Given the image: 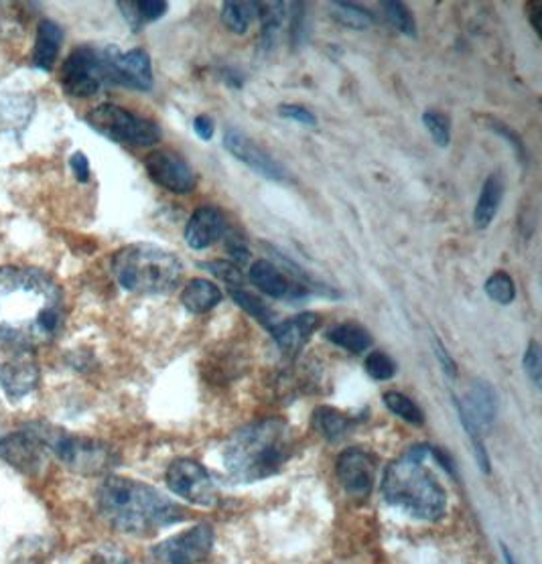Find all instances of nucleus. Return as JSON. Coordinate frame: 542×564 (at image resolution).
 Segmentation results:
<instances>
[{
	"instance_id": "obj_1",
	"label": "nucleus",
	"mask_w": 542,
	"mask_h": 564,
	"mask_svg": "<svg viewBox=\"0 0 542 564\" xmlns=\"http://www.w3.org/2000/svg\"><path fill=\"white\" fill-rule=\"evenodd\" d=\"M64 325V293L53 276L29 267L0 269V334L33 346L52 341Z\"/></svg>"
},
{
	"instance_id": "obj_2",
	"label": "nucleus",
	"mask_w": 542,
	"mask_h": 564,
	"mask_svg": "<svg viewBox=\"0 0 542 564\" xmlns=\"http://www.w3.org/2000/svg\"><path fill=\"white\" fill-rule=\"evenodd\" d=\"M96 500L104 520L127 534H153L185 520V510L180 503L129 477L104 479Z\"/></svg>"
},
{
	"instance_id": "obj_3",
	"label": "nucleus",
	"mask_w": 542,
	"mask_h": 564,
	"mask_svg": "<svg viewBox=\"0 0 542 564\" xmlns=\"http://www.w3.org/2000/svg\"><path fill=\"white\" fill-rule=\"evenodd\" d=\"M295 441L289 424L267 419L236 431L224 447V467L234 481L254 484L279 474L291 459Z\"/></svg>"
},
{
	"instance_id": "obj_4",
	"label": "nucleus",
	"mask_w": 542,
	"mask_h": 564,
	"mask_svg": "<svg viewBox=\"0 0 542 564\" xmlns=\"http://www.w3.org/2000/svg\"><path fill=\"white\" fill-rule=\"evenodd\" d=\"M429 445L406 451L390 463L382 479V494L390 506L416 520H440L447 510V496L437 477L425 465Z\"/></svg>"
},
{
	"instance_id": "obj_5",
	"label": "nucleus",
	"mask_w": 542,
	"mask_h": 564,
	"mask_svg": "<svg viewBox=\"0 0 542 564\" xmlns=\"http://www.w3.org/2000/svg\"><path fill=\"white\" fill-rule=\"evenodd\" d=\"M112 274L122 289L141 295H163L177 289L183 264L173 252L153 245H130L112 258Z\"/></svg>"
},
{
	"instance_id": "obj_6",
	"label": "nucleus",
	"mask_w": 542,
	"mask_h": 564,
	"mask_svg": "<svg viewBox=\"0 0 542 564\" xmlns=\"http://www.w3.org/2000/svg\"><path fill=\"white\" fill-rule=\"evenodd\" d=\"M31 426L40 435L45 449L76 474L100 475L117 463L115 451L96 438L72 435L47 423H31Z\"/></svg>"
},
{
	"instance_id": "obj_7",
	"label": "nucleus",
	"mask_w": 542,
	"mask_h": 564,
	"mask_svg": "<svg viewBox=\"0 0 542 564\" xmlns=\"http://www.w3.org/2000/svg\"><path fill=\"white\" fill-rule=\"evenodd\" d=\"M91 130L106 137L108 141L130 147H151L161 141V130L153 120L132 115L117 104H100L86 116Z\"/></svg>"
},
{
	"instance_id": "obj_8",
	"label": "nucleus",
	"mask_w": 542,
	"mask_h": 564,
	"mask_svg": "<svg viewBox=\"0 0 542 564\" xmlns=\"http://www.w3.org/2000/svg\"><path fill=\"white\" fill-rule=\"evenodd\" d=\"M40 384L35 346L21 337L0 334V386L11 400H21Z\"/></svg>"
},
{
	"instance_id": "obj_9",
	"label": "nucleus",
	"mask_w": 542,
	"mask_h": 564,
	"mask_svg": "<svg viewBox=\"0 0 542 564\" xmlns=\"http://www.w3.org/2000/svg\"><path fill=\"white\" fill-rule=\"evenodd\" d=\"M59 82L67 96L72 98H91L108 86L106 64H104L102 50L82 45L67 55Z\"/></svg>"
},
{
	"instance_id": "obj_10",
	"label": "nucleus",
	"mask_w": 542,
	"mask_h": 564,
	"mask_svg": "<svg viewBox=\"0 0 542 564\" xmlns=\"http://www.w3.org/2000/svg\"><path fill=\"white\" fill-rule=\"evenodd\" d=\"M214 546V528L197 524L187 532L163 540L144 556V564H197L206 561Z\"/></svg>"
},
{
	"instance_id": "obj_11",
	"label": "nucleus",
	"mask_w": 542,
	"mask_h": 564,
	"mask_svg": "<svg viewBox=\"0 0 542 564\" xmlns=\"http://www.w3.org/2000/svg\"><path fill=\"white\" fill-rule=\"evenodd\" d=\"M108 84H117L129 90L149 91L153 88L151 57L144 50L120 52L115 45L102 47Z\"/></svg>"
},
{
	"instance_id": "obj_12",
	"label": "nucleus",
	"mask_w": 542,
	"mask_h": 564,
	"mask_svg": "<svg viewBox=\"0 0 542 564\" xmlns=\"http://www.w3.org/2000/svg\"><path fill=\"white\" fill-rule=\"evenodd\" d=\"M167 486L181 500L194 506L212 508L218 501V489L206 467L194 459H177L167 469Z\"/></svg>"
},
{
	"instance_id": "obj_13",
	"label": "nucleus",
	"mask_w": 542,
	"mask_h": 564,
	"mask_svg": "<svg viewBox=\"0 0 542 564\" xmlns=\"http://www.w3.org/2000/svg\"><path fill=\"white\" fill-rule=\"evenodd\" d=\"M50 451L31 424L0 438V457L21 474L37 475L47 465Z\"/></svg>"
},
{
	"instance_id": "obj_14",
	"label": "nucleus",
	"mask_w": 542,
	"mask_h": 564,
	"mask_svg": "<svg viewBox=\"0 0 542 564\" xmlns=\"http://www.w3.org/2000/svg\"><path fill=\"white\" fill-rule=\"evenodd\" d=\"M144 169H147L149 177L167 192L185 195V193L194 192L197 187V175L192 165L181 154L167 151V149L149 154L144 159Z\"/></svg>"
},
{
	"instance_id": "obj_15",
	"label": "nucleus",
	"mask_w": 542,
	"mask_h": 564,
	"mask_svg": "<svg viewBox=\"0 0 542 564\" xmlns=\"http://www.w3.org/2000/svg\"><path fill=\"white\" fill-rule=\"evenodd\" d=\"M224 149L245 163L246 167L252 169L264 180L283 183L286 181V171H284L271 154L262 151L257 142L248 139L240 129H228L224 132Z\"/></svg>"
},
{
	"instance_id": "obj_16",
	"label": "nucleus",
	"mask_w": 542,
	"mask_h": 564,
	"mask_svg": "<svg viewBox=\"0 0 542 564\" xmlns=\"http://www.w3.org/2000/svg\"><path fill=\"white\" fill-rule=\"evenodd\" d=\"M337 479L349 496L364 500L370 496L376 481V462L361 449L344 451L336 463Z\"/></svg>"
},
{
	"instance_id": "obj_17",
	"label": "nucleus",
	"mask_w": 542,
	"mask_h": 564,
	"mask_svg": "<svg viewBox=\"0 0 542 564\" xmlns=\"http://www.w3.org/2000/svg\"><path fill=\"white\" fill-rule=\"evenodd\" d=\"M228 231V221L218 207H199L185 226V242L194 250H206L220 242Z\"/></svg>"
},
{
	"instance_id": "obj_18",
	"label": "nucleus",
	"mask_w": 542,
	"mask_h": 564,
	"mask_svg": "<svg viewBox=\"0 0 542 564\" xmlns=\"http://www.w3.org/2000/svg\"><path fill=\"white\" fill-rule=\"evenodd\" d=\"M250 282L259 286L262 293L272 296V299H283V301H299L307 296V289L303 284L291 281L286 274L277 269L269 260H257L250 267Z\"/></svg>"
},
{
	"instance_id": "obj_19",
	"label": "nucleus",
	"mask_w": 542,
	"mask_h": 564,
	"mask_svg": "<svg viewBox=\"0 0 542 564\" xmlns=\"http://www.w3.org/2000/svg\"><path fill=\"white\" fill-rule=\"evenodd\" d=\"M322 315L317 313H301L293 319L281 321L271 329L277 346L286 354H297L310 341L313 332L319 327Z\"/></svg>"
},
{
	"instance_id": "obj_20",
	"label": "nucleus",
	"mask_w": 542,
	"mask_h": 564,
	"mask_svg": "<svg viewBox=\"0 0 542 564\" xmlns=\"http://www.w3.org/2000/svg\"><path fill=\"white\" fill-rule=\"evenodd\" d=\"M64 43V29L52 19H43L35 31V45L31 62L43 72H52Z\"/></svg>"
},
{
	"instance_id": "obj_21",
	"label": "nucleus",
	"mask_w": 542,
	"mask_h": 564,
	"mask_svg": "<svg viewBox=\"0 0 542 564\" xmlns=\"http://www.w3.org/2000/svg\"><path fill=\"white\" fill-rule=\"evenodd\" d=\"M464 404L465 412L471 416V421L481 426H490L496 421L498 414V400H496V392L491 390L488 382H474L469 388V394L465 398Z\"/></svg>"
},
{
	"instance_id": "obj_22",
	"label": "nucleus",
	"mask_w": 542,
	"mask_h": 564,
	"mask_svg": "<svg viewBox=\"0 0 542 564\" xmlns=\"http://www.w3.org/2000/svg\"><path fill=\"white\" fill-rule=\"evenodd\" d=\"M503 199V180L498 173H491L490 177L484 183L481 193H479L478 204L474 209V224L479 230H486L494 218L498 216V209L502 206Z\"/></svg>"
},
{
	"instance_id": "obj_23",
	"label": "nucleus",
	"mask_w": 542,
	"mask_h": 564,
	"mask_svg": "<svg viewBox=\"0 0 542 564\" xmlns=\"http://www.w3.org/2000/svg\"><path fill=\"white\" fill-rule=\"evenodd\" d=\"M221 293L218 284H214L206 279H194L187 282L183 293H181V303L187 311H192L195 315L207 313L216 305H220Z\"/></svg>"
},
{
	"instance_id": "obj_24",
	"label": "nucleus",
	"mask_w": 542,
	"mask_h": 564,
	"mask_svg": "<svg viewBox=\"0 0 542 564\" xmlns=\"http://www.w3.org/2000/svg\"><path fill=\"white\" fill-rule=\"evenodd\" d=\"M327 339L332 344H336L337 347L346 349L349 354H364V351H368L370 346H372V335H370V332L366 327L358 325V323H351V321L334 325L327 332Z\"/></svg>"
},
{
	"instance_id": "obj_25",
	"label": "nucleus",
	"mask_w": 542,
	"mask_h": 564,
	"mask_svg": "<svg viewBox=\"0 0 542 564\" xmlns=\"http://www.w3.org/2000/svg\"><path fill=\"white\" fill-rule=\"evenodd\" d=\"M118 9L132 31H141L147 23L159 21L169 11L167 2L163 0H137V2H118Z\"/></svg>"
},
{
	"instance_id": "obj_26",
	"label": "nucleus",
	"mask_w": 542,
	"mask_h": 564,
	"mask_svg": "<svg viewBox=\"0 0 542 564\" xmlns=\"http://www.w3.org/2000/svg\"><path fill=\"white\" fill-rule=\"evenodd\" d=\"M313 429L325 438L337 443L342 441L349 429V419L344 412L329 409V406H319L313 412Z\"/></svg>"
},
{
	"instance_id": "obj_27",
	"label": "nucleus",
	"mask_w": 542,
	"mask_h": 564,
	"mask_svg": "<svg viewBox=\"0 0 542 564\" xmlns=\"http://www.w3.org/2000/svg\"><path fill=\"white\" fill-rule=\"evenodd\" d=\"M259 17V2H224L221 21L236 35H245L248 26Z\"/></svg>"
},
{
	"instance_id": "obj_28",
	"label": "nucleus",
	"mask_w": 542,
	"mask_h": 564,
	"mask_svg": "<svg viewBox=\"0 0 542 564\" xmlns=\"http://www.w3.org/2000/svg\"><path fill=\"white\" fill-rule=\"evenodd\" d=\"M329 14L336 19L339 25L356 29V31H366L375 25V14L354 2H332Z\"/></svg>"
},
{
	"instance_id": "obj_29",
	"label": "nucleus",
	"mask_w": 542,
	"mask_h": 564,
	"mask_svg": "<svg viewBox=\"0 0 542 564\" xmlns=\"http://www.w3.org/2000/svg\"><path fill=\"white\" fill-rule=\"evenodd\" d=\"M232 299L236 301V305L240 308H245L250 317H254V319L260 321L264 327H269V332L277 325V313H274L269 305H264L259 296L252 295L250 291L232 289Z\"/></svg>"
},
{
	"instance_id": "obj_30",
	"label": "nucleus",
	"mask_w": 542,
	"mask_h": 564,
	"mask_svg": "<svg viewBox=\"0 0 542 564\" xmlns=\"http://www.w3.org/2000/svg\"><path fill=\"white\" fill-rule=\"evenodd\" d=\"M384 404H387L388 411L402 419L404 423L414 424V426L425 424V414L416 406V402H413L409 397H404L401 392H394V390L387 392Z\"/></svg>"
},
{
	"instance_id": "obj_31",
	"label": "nucleus",
	"mask_w": 542,
	"mask_h": 564,
	"mask_svg": "<svg viewBox=\"0 0 542 564\" xmlns=\"http://www.w3.org/2000/svg\"><path fill=\"white\" fill-rule=\"evenodd\" d=\"M382 11L387 17L388 23L401 31L406 37H416V21H414L411 9L401 2V0H387L382 2Z\"/></svg>"
},
{
	"instance_id": "obj_32",
	"label": "nucleus",
	"mask_w": 542,
	"mask_h": 564,
	"mask_svg": "<svg viewBox=\"0 0 542 564\" xmlns=\"http://www.w3.org/2000/svg\"><path fill=\"white\" fill-rule=\"evenodd\" d=\"M453 402H455V406H457V414H459V421L464 424L465 433H467L469 441H471V445H474L476 459H478L481 471H484V474H490V457H488L486 445H484V441H481V436H479L478 424L474 423V421H471V416L465 412L464 404H462V400H459V398L453 397Z\"/></svg>"
},
{
	"instance_id": "obj_33",
	"label": "nucleus",
	"mask_w": 542,
	"mask_h": 564,
	"mask_svg": "<svg viewBox=\"0 0 542 564\" xmlns=\"http://www.w3.org/2000/svg\"><path fill=\"white\" fill-rule=\"evenodd\" d=\"M486 295L490 296L494 303L506 307V305L514 303V299H517V284L510 274L498 270L486 281Z\"/></svg>"
},
{
	"instance_id": "obj_34",
	"label": "nucleus",
	"mask_w": 542,
	"mask_h": 564,
	"mask_svg": "<svg viewBox=\"0 0 542 564\" xmlns=\"http://www.w3.org/2000/svg\"><path fill=\"white\" fill-rule=\"evenodd\" d=\"M284 9H286V4H281V2H259L262 37L267 39V43H272V39L283 25Z\"/></svg>"
},
{
	"instance_id": "obj_35",
	"label": "nucleus",
	"mask_w": 542,
	"mask_h": 564,
	"mask_svg": "<svg viewBox=\"0 0 542 564\" xmlns=\"http://www.w3.org/2000/svg\"><path fill=\"white\" fill-rule=\"evenodd\" d=\"M423 124H425V129L429 130L431 139L435 141L437 147H441V149L449 147V142H452V124H449L447 116L429 110V112L423 115Z\"/></svg>"
},
{
	"instance_id": "obj_36",
	"label": "nucleus",
	"mask_w": 542,
	"mask_h": 564,
	"mask_svg": "<svg viewBox=\"0 0 542 564\" xmlns=\"http://www.w3.org/2000/svg\"><path fill=\"white\" fill-rule=\"evenodd\" d=\"M366 372L370 373L378 382H384L394 378L397 373V364L384 351H372L366 358Z\"/></svg>"
},
{
	"instance_id": "obj_37",
	"label": "nucleus",
	"mask_w": 542,
	"mask_h": 564,
	"mask_svg": "<svg viewBox=\"0 0 542 564\" xmlns=\"http://www.w3.org/2000/svg\"><path fill=\"white\" fill-rule=\"evenodd\" d=\"M524 370L529 373L532 384L541 388L542 384V349L539 341H530L524 351Z\"/></svg>"
},
{
	"instance_id": "obj_38",
	"label": "nucleus",
	"mask_w": 542,
	"mask_h": 564,
	"mask_svg": "<svg viewBox=\"0 0 542 564\" xmlns=\"http://www.w3.org/2000/svg\"><path fill=\"white\" fill-rule=\"evenodd\" d=\"M279 115L289 118V120H293V122H297L301 127H307V129H315V127H317V118H315V115H313L311 110H307L305 106H299V104H283V106L279 108Z\"/></svg>"
},
{
	"instance_id": "obj_39",
	"label": "nucleus",
	"mask_w": 542,
	"mask_h": 564,
	"mask_svg": "<svg viewBox=\"0 0 542 564\" xmlns=\"http://www.w3.org/2000/svg\"><path fill=\"white\" fill-rule=\"evenodd\" d=\"M207 270H212L216 276H220L221 281L228 282V284H234L236 289H240V284H242V274H240V270L238 267H234L232 262H209V264H204Z\"/></svg>"
},
{
	"instance_id": "obj_40",
	"label": "nucleus",
	"mask_w": 542,
	"mask_h": 564,
	"mask_svg": "<svg viewBox=\"0 0 542 564\" xmlns=\"http://www.w3.org/2000/svg\"><path fill=\"white\" fill-rule=\"evenodd\" d=\"M69 167L74 171L76 180L82 181V183L90 181V161H88V156H86V154H72V159H69Z\"/></svg>"
},
{
	"instance_id": "obj_41",
	"label": "nucleus",
	"mask_w": 542,
	"mask_h": 564,
	"mask_svg": "<svg viewBox=\"0 0 542 564\" xmlns=\"http://www.w3.org/2000/svg\"><path fill=\"white\" fill-rule=\"evenodd\" d=\"M194 130L195 134H197L202 141H212V139H214V132H216V129H214V120L206 115L197 116L194 120Z\"/></svg>"
},
{
	"instance_id": "obj_42",
	"label": "nucleus",
	"mask_w": 542,
	"mask_h": 564,
	"mask_svg": "<svg viewBox=\"0 0 542 564\" xmlns=\"http://www.w3.org/2000/svg\"><path fill=\"white\" fill-rule=\"evenodd\" d=\"M435 354H437V358H440L443 372H447L452 378H455V373H457V364L453 361L452 356H449V351H447L445 347L441 346V341H437V339H435Z\"/></svg>"
},
{
	"instance_id": "obj_43",
	"label": "nucleus",
	"mask_w": 542,
	"mask_h": 564,
	"mask_svg": "<svg viewBox=\"0 0 542 564\" xmlns=\"http://www.w3.org/2000/svg\"><path fill=\"white\" fill-rule=\"evenodd\" d=\"M228 254H230L234 260H238L240 264H245L248 257H250L245 240H240V238H230V242H228Z\"/></svg>"
},
{
	"instance_id": "obj_44",
	"label": "nucleus",
	"mask_w": 542,
	"mask_h": 564,
	"mask_svg": "<svg viewBox=\"0 0 542 564\" xmlns=\"http://www.w3.org/2000/svg\"><path fill=\"white\" fill-rule=\"evenodd\" d=\"M491 129L496 130V132H500L502 137H506L510 144L517 149L518 156H524V147H522V141L518 139V134H514L512 130L508 129V127H503L500 122H491Z\"/></svg>"
},
{
	"instance_id": "obj_45",
	"label": "nucleus",
	"mask_w": 542,
	"mask_h": 564,
	"mask_svg": "<svg viewBox=\"0 0 542 564\" xmlns=\"http://www.w3.org/2000/svg\"><path fill=\"white\" fill-rule=\"evenodd\" d=\"M527 14H529L530 23L534 26V31L541 35V4H539V2H529V4H527Z\"/></svg>"
},
{
	"instance_id": "obj_46",
	"label": "nucleus",
	"mask_w": 542,
	"mask_h": 564,
	"mask_svg": "<svg viewBox=\"0 0 542 564\" xmlns=\"http://www.w3.org/2000/svg\"><path fill=\"white\" fill-rule=\"evenodd\" d=\"M502 549H503V558H506V563L517 564V563H514V558H512V554H510V552H508V549H506V546H502Z\"/></svg>"
}]
</instances>
